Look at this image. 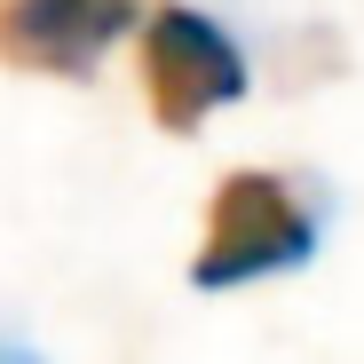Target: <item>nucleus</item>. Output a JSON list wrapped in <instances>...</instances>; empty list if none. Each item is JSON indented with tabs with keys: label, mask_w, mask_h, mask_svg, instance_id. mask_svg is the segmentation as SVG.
Returning a JSON list of instances; mask_svg holds the SVG:
<instances>
[{
	"label": "nucleus",
	"mask_w": 364,
	"mask_h": 364,
	"mask_svg": "<svg viewBox=\"0 0 364 364\" xmlns=\"http://www.w3.org/2000/svg\"><path fill=\"white\" fill-rule=\"evenodd\" d=\"M0 364H48V356H40L24 333H9V325H0Z\"/></svg>",
	"instance_id": "obj_4"
},
{
	"label": "nucleus",
	"mask_w": 364,
	"mask_h": 364,
	"mask_svg": "<svg viewBox=\"0 0 364 364\" xmlns=\"http://www.w3.org/2000/svg\"><path fill=\"white\" fill-rule=\"evenodd\" d=\"M135 24V0H0V64L32 80H95Z\"/></svg>",
	"instance_id": "obj_3"
},
{
	"label": "nucleus",
	"mask_w": 364,
	"mask_h": 364,
	"mask_svg": "<svg viewBox=\"0 0 364 364\" xmlns=\"http://www.w3.org/2000/svg\"><path fill=\"white\" fill-rule=\"evenodd\" d=\"M135 80L166 135H198L206 119H222L230 103L254 95V55L214 9L166 0L135 24Z\"/></svg>",
	"instance_id": "obj_2"
},
{
	"label": "nucleus",
	"mask_w": 364,
	"mask_h": 364,
	"mask_svg": "<svg viewBox=\"0 0 364 364\" xmlns=\"http://www.w3.org/2000/svg\"><path fill=\"white\" fill-rule=\"evenodd\" d=\"M325 246V198L309 174L285 166H230L206 198V230L191 254V285L198 293H237L262 277H293L309 269Z\"/></svg>",
	"instance_id": "obj_1"
}]
</instances>
